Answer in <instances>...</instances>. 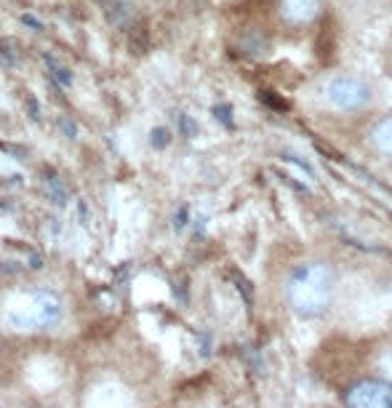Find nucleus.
<instances>
[{"label":"nucleus","mask_w":392,"mask_h":408,"mask_svg":"<svg viewBox=\"0 0 392 408\" xmlns=\"http://www.w3.org/2000/svg\"><path fill=\"white\" fill-rule=\"evenodd\" d=\"M334 291H337V272L320 259L299 262L285 280V302L294 309V315L305 320L320 318L323 312H328Z\"/></svg>","instance_id":"nucleus-1"},{"label":"nucleus","mask_w":392,"mask_h":408,"mask_svg":"<svg viewBox=\"0 0 392 408\" xmlns=\"http://www.w3.org/2000/svg\"><path fill=\"white\" fill-rule=\"evenodd\" d=\"M65 318V304L54 291L33 288L13 302L6 312V329L11 331H48Z\"/></svg>","instance_id":"nucleus-2"},{"label":"nucleus","mask_w":392,"mask_h":408,"mask_svg":"<svg viewBox=\"0 0 392 408\" xmlns=\"http://www.w3.org/2000/svg\"><path fill=\"white\" fill-rule=\"evenodd\" d=\"M323 101L334 112L342 115H358L374 107V86H371L366 77L355 75V72H334L323 80Z\"/></svg>","instance_id":"nucleus-3"},{"label":"nucleus","mask_w":392,"mask_h":408,"mask_svg":"<svg viewBox=\"0 0 392 408\" xmlns=\"http://www.w3.org/2000/svg\"><path fill=\"white\" fill-rule=\"evenodd\" d=\"M344 406L347 408H392V382L387 379H358L355 385L344 392Z\"/></svg>","instance_id":"nucleus-4"},{"label":"nucleus","mask_w":392,"mask_h":408,"mask_svg":"<svg viewBox=\"0 0 392 408\" xmlns=\"http://www.w3.org/2000/svg\"><path fill=\"white\" fill-rule=\"evenodd\" d=\"M323 13V0H281V16L288 24L305 27Z\"/></svg>","instance_id":"nucleus-5"},{"label":"nucleus","mask_w":392,"mask_h":408,"mask_svg":"<svg viewBox=\"0 0 392 408\" xmlns=\"http://www.w3.org/2000/svg\"><path fill=\"white\" fill-rule=\"evenodd\" d=\"M369 144H371V150H374L376 155H381V158L392 160V110L384 112V115H379L376 121L371 123Z\"/></svg>","instance_id":"nucleus-6"},{"label":"nucleus","mask_w":392,"mask_h":408,"mask_svg":"<svg viewBox=\"0 0 392 408\" xmlns=\"http://www.w3.org/2000/svg\"><path fill=\"white\" fill-rule=\"evenodd\" d=\"M45 192H48L51 203H59V206H62V203L67 200V195H70V192H67V184L59 177H51L48 182H45Z\"/></svg>","instance_id":"nucleus-7"},{"label":"nucleus","mask_w":392,"mask_h":408,"mask_svg":"<svg viewBox=\"0 0 392 408\" xmlns=\"http://www.w3.org/2000/svg\"><path fill=\"white\" fill-rule=\"evenodd\" d=\"M45 67L51 70V75H54L56 80L62 83V86H72V72H70V70H67L62 62H56L54 56H45Z\"/></svg>","instance_id":"nucleus-8"},{"label":"nucleus","mask_w":392,"mask_h":408,"mask_svg":"<svg viewBox=\"0 0 392 408\" xmlns=\"http://www.w3.org/2000/svg\"><path fill=\"white\" fill-rule=\"evenodd\" d=\"M150 144H153L155 150H163V147H168V144H171V131H168V128H163V126L153 128V133H150Z\"/></svg>","instance_id":"nucleus-9"},{"label":"nucleus","mask_w":392,"mask_h":408,"mask_svg":"<svg viewBox=\"0 0 392 408\" xmlns=\"http://www.w3.org/2000/svg\"><path fill=\"white\" fill-rule=\"evenodd\" d=\"M59 126H62V128H65L67 131V136H70V139H75V126H72V123L67 121V118H59Z\"/></svg>","instance_id":"nucleus-10"},{"label":"nucleus","mask_w":392,"mask_h":408,"mask_svg":"<svg viewBox=\"0 0 392 408\" xmlns=\"http://www.w3.org/2000/svg\"><path fill=\"white\" fill-rule=\"evenodd\" d=\"M22 22H24V24H30V27H35V30H43V24L38 22V19H33L30 13H24V16H22Z\"/></svg>","instance_id":"nucleus-11"},{"label":"nucleus","mask_w":392,"mask_h":408,"mask_svg":"<svg viewBox=\"0 0 392 408\" xmlns=\"http://www.w3.org/2000/svg\"><path fill=\"white\" fill-rule=\"evenodd\" d=\"M0 408H3V406H0Z\"/></svg>","instance_id":"nucleus-12"}]
</instances>
